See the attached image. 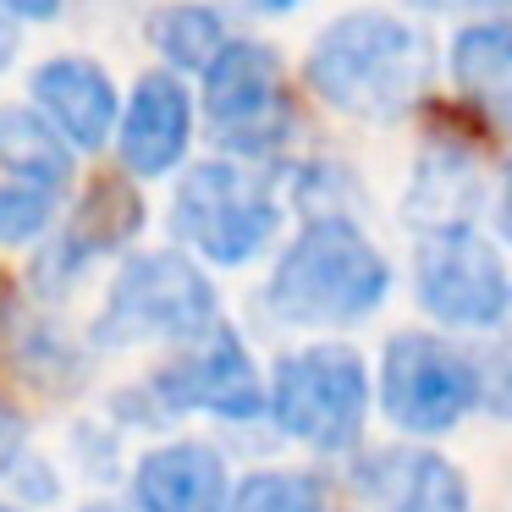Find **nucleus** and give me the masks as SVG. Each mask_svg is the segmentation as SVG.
Listing matches in <instances>:
<instances>
[{
    "mask_svg": "<svg viewBox=\"0 0 512 512\" xmlns=\"http://www.w3.org/2000/svg\"><path fill=\"white\" fill-rule=\"evenodd\" d=\"M0 512H23V507H12V501H0Z\"/></svg>",
    "mask_w": 512,
    "mask_h": 512,
    "instance_id": "28",
    "label": "nucleus"
},
{
    "mask_svg": "<svg viewBox=\"0 0 512 512\" xmlns=\"http://www.w3.org/2000/svg\"><path fill=\"white\" fill-rule=\"evenodd\" d=\"M193 138V100L177 72H144L116 122V149L133 177H166L182 166Z\"/></svg>",
    "mask_w": 512,
    "mask_h": 512,
    "instance_id": "10",
    "label": "nucleus"
},
{
    "mask_svg": "<svg viewBox=\"0 0 512 512\" xmlns=\"http://www.w3.org/2000/svg\"><path fill=\"white\" fill-rule=\"evenodd\" d=\"M490 116H496V122H501V133L512 138V89H501L496 100H490Z\"/></svg>",
    "mask_w": 512,
    "mask_h": 512,
    "instance_id": "25",
    "label": "nucleus"
},
{
    "mask_svg": "<svg viewBox=\"0 0 512 512\" xmlns=\"http://www.w3.org/2000/svg\"><path fill=\"white\" fill-rule=\"evenodd\" d=\"M0 6H6L17 23H50V17L61 12V0H0Z\"/></svg>",
    "mask_w": 512,
    "mask_h": 512,
    "instance_id": "22",
    "label": "nucleus"
},
{
    "mask_svg": "<svg viewBox=\"0 0 512 512\" xmlns=\"http://www.w3.org/2000/svg\"><path fill=\"white\" fill-rule=\"evenodd\" d=\"M226 512H325V485L303 468H259L232 490Z\"/></svg>",
    "mask_w": 512,
    "mask_h": 512,
    "instance_id": "18",
    "label": "nucleus"
},
{
    "mask_svg": "<svg viewBox=\"0 0 512 512\" xmlns=\"http://www.w3.org/2000/svg\"><path fill=\"white\" fill-rule=\"evenodd\" d=\"M23 446H28V419L0 397V474H12L23 463Z\"/></svg>",
    "mask_w": 512,
    "mask_h": 512,
    "instance_id": "21",
    "label": "nucleus"
},
{
    "mask_svg": "<svg viewBox=\"0 0 512 512\" xmlns=\"http://www.w3.org/2000/svg\"><path fill=\"white\" fill-rule=\"evenodd\" d=\"M215 325H221V298H215L210 276L182 248H149V254L122 259L100 314H94V342H204Z\"/></svg>",
    "mask_w": 512,
    "mask_h": 512,
    "instance_id": "3",
    "label": "nucleus"
},
{
    "mask_svg": "<svg viewBox=\"0 0 512 512\" xmlns=\"http://www.w3.org/2000/svg\"><path fill=\"white\" fill-rule=\"evenodd\" d=\"M171 232L210 265H248L281 232V199L248 160H204L177 182Z\"/></svg>",
    "mask_w": 512,
    "mask_h": 512,
    "instance_id": "4",
    "label": "nucleus"
},
{
    "mask_svg": "<svg viewBox=\"0 0 512 512\" xmlns=\"http://www.w3.org/2000/svg\"><path fill=\"white\" fill-rule=\"evenodd\" d=\"M248 6H254V12H270V17H276V12H292L298 0H248Z\"/></svg>",
    "mask_w": 512,
    "mask_h": 512,
    "instance_id": "26",
    "label": "nucleus"
},
{
    "mask_svg": "<svg viewBox=\"0 0 512 512\" xmlns=\"http://www.w3.org/2000/svg\"><path fill=\"white\" fill-rule=\"evenodd\" d=\"M226 501V463L204 441L155 446L133 468V512H226Z\"/></svg>",
    "mask_w": 512,
    "mask_h": 512,
    "instance_id": "14",
    "label": "nucleus"
},
{
    "mask_svg": "<svg viewBox=\"0 0 512 512\" xmlns=\"http://www.w3.org/2000/svg\"><path fill=\"white\" fill-rule=\"evenodd\" d=\"M391 292V265L347 215H314L265 281V303L287 325H358Z\"/></svg>",
    "mask_w": 512,
    "mask_h": 512,
    "instance_id": "2",
    "label": "nucleus"
},
{
    "mask_svg": "<svg viewBox=\"0 0 512 512\" xmlns=\"http://www.w3.org/2000/svg\"><path fill=\"white\" fill-rule=\"evenodd\" d=\"M303 78L331 111L358 122H397L430 89V39L391 12H347L309 45Z\"/></svg>",
    "mask_w": 512,
    "mask_h": 512,
    "instance_id": "1",
    "label": "nucleus"
},
{
    "mask_svg": "<svg viewBox=\"0 0 512 512\" xmlns=\"http://www.w3.org/2000/svg\"><path fill=\"white\" fill-rule=\"evenodd\" d=\"M0 171L28 188H67L72 182V149L56 127L28 105H0Z\"/></svg>",
    "mask_w": 512,
    "mask_h": 512,
    "instance_id": "15",
    "label": "nucleus"
},
{
    "mask_svg": "<svg viewBox=\"0 0 512 512\" xmlns=\"http://www.w3.org/2000/svg\"><path fill=\"white\" fill-rule=\"evenodd\" d=\"M138 226H144V199H138V193H127L122 182L94 188L89 199L67 215V226L50 237V248L39 254V270H34L39 287H45V292L50 287L67 292L72 281L94 265V259H105L111 248H122Z\"/></svg>",
    "mask_w": 512,
    "mask_h": 512,
    "instance_id": "12",
    "label": "nucleus"
},
{
    "mask_svg": "<svg viewBox=\"0 0 512 512\" xmlns=\"http://www.w3.org/2000/svg\"><path fill=\"white\" fill-rule=\"evenodd\" d=\"M50 226V193L28 188V182H0V243H34Z\"/></svg>",
    "mask_w": 512,
    "mask_h": 512,
    "instance_id": "19",
    "label": "nucleus"
},
{
    "mask_svg": "<svg viewBox=\"0 0 512 512\" xmlns=\"http://www.w3.org/2000/svg\"><path fill=\"white\" fill-rule=\"evenodd\" d=\"M149 39H155V50H160V56H166L177 72H210V61L221 56L226 45H232V39H226L221 12H215V6H199V0L155 12Z\"/></svg>",
    "mask_w": 512,
    "mask_h": 512,
    "instance_id": "16",
    "label": "nucleus"
},
{
    "mask_svg": "<svg viewBox=\"0 0 512 512\" xmlns=\"http://www.w3.org/2000/svg\"><path fill=\"white\" fill-rule=\"evenodd\" d=\"M474 369H479V408H490L496 419H512V336H496L474 358Z\"/></svg>",
    "mask_w": 512,
    "mask_h": 512,
    "instance_id": "20",
    "label": "nucleus"
},
{
    "mask_svg": "<svg viewBox=\"0 0 512 512\" xmlns=\"http://www.w3.org/2000/svg\"><path fill=\"white\" fill-rule=\"evenodd\" d=\"M353 485L369 512H468V479L424 446L369 452L353 468Z\"/></svg>",
    "mask_w": 512,
    "mask_h": 512,
    "instance_id": "11",
    "label": "nucleus"
},
{
    "mask_svg": "<svg viewBox=\"0 0 512 512\" xmlns=\"http://www.w3.org/2000/svg\"><path fill=\"white\" fill-rule=\"evenodd\" d=\"M479 408V369L435 331H397L380 358V413L408 435H446Z\"/></svg>",
    "mask_w": 512,
    "mask_h": 512,
    "instance_id": "7",
    "label": "nucleus"
},
{
    "mask_svg": "<svg viewBox=\"0 0 512 512\" xmlns=\"http://www.w3.org/2000/svg\"><path fill=\"white\" fill-rule=\"evenodd\" d=\"M17 39H23V23H17L6 6H0V72L12 67V56H17Z\"/></svg>",
    "mask_w": 512,
    "mask_h": 512,
    "instance_id": "23",
    "label": "nucleus"
},
{
    "mask_svg": "<svg viewBox=\"0 0 512 512\" xmlns=\"http://www.w3.org/2000/svg\"><path fill=\"white\" fill-rule=\"evenodd\" d=\"M34 105L67 138V149H105V138H116V122H122L116 83L83 56L45 61L34 72Z\"/></svg>",
    "mask_w": 512,
    "mask_h": 512,
    "instance_id": "13",
    "label": "nucleus"
},
{
    "mask_svg": "<svg viewBox=\"0 0 512 512\" xmlns=\"http://www.w3.org/2000/svg\"><path fill=\"white\" fill-rule=\"evenodd\" d=\"M452 78L463 89H485V83L512 78V17H490V23H468L452 39Z\"/></svg>",
    "mask_w": 512,
    "mask_h": 512,
    "instance_id": "17",
    "label": "nucleus"
},
{
    "mask_svg": "<svg viewBox=\"0 0 512 512\" xmlns=\"http://www.w3.org/2000/svg\"><path fill=\"white\" fill-rule=\"evenodd\" d=\"M265 413L314 452L358 446L369 419V369L347 342H314L276 364Z\"/></svg>",
    "mask_w": 512,
    "mask_h": 512,
    "instance_id": "5",
    "label": "nucleus"
},
{
    "mask_svg": "<svg viewBox=\"0 0 512 512\" xmlns=\"http://www.w3.org/2000/svg\"><path fill=\"white\" fill-rule=\"evenodd\" d=\"M204 116L237 160L276 155L292 127L276 50L259 39H232L204 72Z\"/></svg>",
    "mask_w": 512,
    "mask_h": 512,
    "instance_id": "9",
    "label": "nucleus"
},
{
    "mask_svg": "<svg viewBox=\"0 0 512 512\" xmlns=\"http://www.w3.org/2000/svg\"><path fill=\"white\" fill-rule=\"evenodd\" d=\"M496 226H501V237L512 243V171L501 177V199H496Z\"/></svg>",
    "mask_w": 512,
    "mask_h": 512,
    "instance_id": "24",
    "label": "nucleus"
},
{
    "mask_svg": "<svg viewBox=\"0 0 512 512\" xmlns=\"http://www.w3.org/2000/svg\"><path fill=\"white\" fill-rule=\"evenodd\" d=\"M413 292L419 309L452 331H490L512 314V270L474 221L424 226L413 248Z\"/></svg>",
    "mask_w": 512,
    "mask_h": 512,
    "instance_id": "6",
    "label": "nucleus"
},
{
    "mask_svg": "<svg viewBox=\"0 0 512 512\" xmlns=\"http://www.w3.org/2000/svg\"><path fill=\"white\" fill-rule=\"evenodd\" d=\"M83 512H133V507H116V501H89Z\"/></svg>",
    "mask_w": 512,
    "mask_h": 512,
    "instance_id": "27",
    "label": "nucleus"
},
{
    "mask_svg": "<svg viewBox=\"0 0 512 512\" xmlns=\"http://www.w3.org/2000/svg\"><path fill=\"white\" fill-rule=\"evenodd\" d=\"M122 402H144V419H177V413H215V419H259L265 413V380L248 358L232 325H215L204 342L127 391Z\"/></svg>",
    "mask_w": 512,
    "mask_h": 512,
    "instance_id": "8",
    "label": "nucleus"
}]
</instances>
